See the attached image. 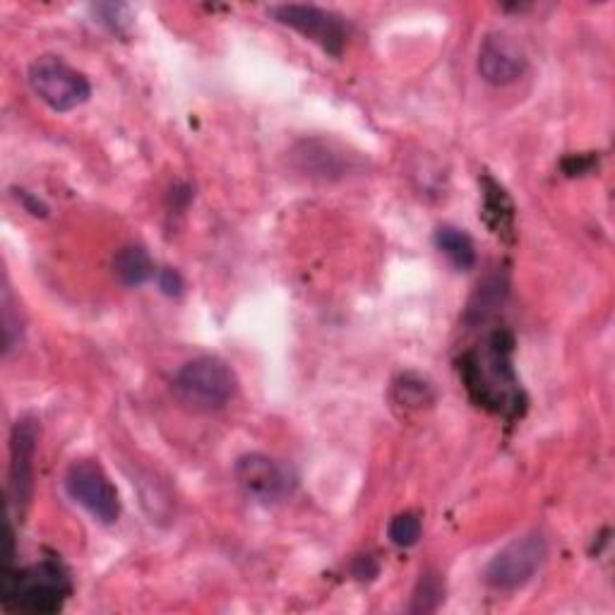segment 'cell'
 Returning <instances> with one entry per match:
<instances>
[{
	"label": "cell",
	"mask_w": 615,
	"mask_h": 615,
	"mask_svg": "<svg viewBox=\"0 0 615 615\" xmlns=\"http://www.w3.org/2000/svg\"><path fill=\"white\" fill-rule=\"evenodd\" d=\"M459 376L479 406L491 411L517 414L519 390L513 370V336L509 332H493L481 352L464 356Z\"/></svg>",
	"instance_id": "cell-1"
},
{
	"label": "cell",
	"mask_w": 615,
	"mask_h": 615,
	"mask_svg": "<svg viewBox=\"0 0 615 615\" xmlns=\"http://www.w3.org/2000/svg\"><path fill=\"white\" fill-rule=\"evenodd\" d=\"M0 594L5 611L51 615L65 606L67 596L73 594V582L61 563L41 561L15 570L5 567Z\"/></svg>",
	"instance_id": "cell-2"
},
{
	"label": "cell",
	"mask_w": 615,
	"mask_h": 615,
	"mask_svg": "<svg viewBox=\"0 0 615 615\" xmlns=\"http://www.w3.org/2000/svg\"><path fill=\"white\" fill-rule=\"evenodd\" d=\"M173 392L195 411H219L234 399L236 376L222 358L200 356L179 370Z\"/></svg>",
	"instance_id": "cell-3"
},
{
	"label": "cell",
	"mask_w": 615,
	"mask_h": 615,
	"mask_svg": "<svg viewBox=\"0 0 615 615\" xmlns=\"http://www.w3.org/2000/svg\"><path fill=\"white\" fill-rule=\"evenodd\" d=\"M27 79L34 95L58 113L83 107L91 95L89 79L67 65L61 56H39L29 65Z\"/></svg>",
	"instance_id": "cell-4"
},
{
	"label": "cell",
	"mask_w": 615,
	"mask_h": 615,
	"mask_svg": "<svg viewBox=\"0 0 615 615\" xmlns=\"http://www.w3.org/2000/svg\"><path fill=\"white\" fill-rule=\"evenodd\" d=\"M65 493L71 501L101 525H113L121 517V497L109 473L95 459H77L65 471Z\"/></svg>",
	"instance_id": "cell-5"
},
{
	"label": "cell",
	"mask_w": 615,
	"mask_h": 615,
	"mask_svg": "<svg viewBox=\"0 0 615 615\" xmlns=\"http://www.w3.org/2000/svg\"><path fill=\"white\" fill-rule=\"evenodd\" d=\"M545 555H549V543H545L543 533L529 531L493 555V561L485 567V582L501 591L525 587L545 563Z\"/></svg>",
	"instance_id": "cell-6"
},
{
	"label": "cell",
	"mask_w": 615,
	"mask_h": 615,
	"mask_svg": "<svg viewBox=\"0 0 615 615\" xmlns=\"http://www.w3.org/2000/svg\"><path fill=\"white\" fill-rule=\"evenodd\" d=\"M270 15L272 20L280 22V25L292 27L294 32L304 34L306 39L316 41L320 49L328 51L330 56H342L346 37H349L344 17L318 5H304V3L274 5L270 8Z\"/></svg>",
	"instance_id": "cell-7"
},
{
	"label": "cell",
	"mask_w": 615,
	"mask_h": 615,
	"mask_svg": "<svg viewBox=\"0 0 615 615\" xmlns=\"http://www.w3.org/2000/svg\"><path fill=\"white\" fill-rule=\"evenodd\" d=\"M39 428L32 416H22L10 433V507L20 517L25 515L34 493V457H37Z\"/></svg>",
	"instance_id": "cell-8"
},
{
	"label": "cell",
	"mask_w": 615,
	"mask_h": 615,
	"mask_svg": "<svg viewBox=\"0 0 615 615\" xmlns=\"http://www.w3.org/2000/svg\"><path fill=\"white\" fill-rule=\"evenodd\" d=\"M527 53L521 46L503 32H493L479 46L476 67L485 83L493 87H507L527 73Z\"/></svg>",
	"instance_id": "cell-9"
},
{
	"label": "cell",
	"mask_w": 615,
	"mask_h": 615,
	"mask_svg": "<svg viewBox=\"0 0 615 615\" xmlns=\"http://www.w3.org/2000/svg\"><path fill=\"white\" fill-rule=\"evenodd\" d=\"M234 479L243 493L260 503H276L288 493V476L276 459L262 452H248L234 464Z\"/></svg>",
	"instance_id": "cell-10"
},
{
	"label": "cell",
	"mask_w": 615,
	"mask_h": 615,
	"mask_svg": "<svg viewBox=\"0 0 615 615\" xmlns=\"http://www.w3.org/2000/svg\"><path fill=\"white\" fill-rule=\"evenodd\" d=\"M294 164L310 179L340 181L358 171L356 155H349L344 147L330 140H304L294 149Z\"/></svg>",
	"instance_id": "cell-11"
},
{
	"label": "cell",
	"mask_w": 615,
	"mask_h": 615,
	"mask_svg": "<svg viewBox=\"0 0 615 615\" xmlns=\"http://www.w3.org/2000/svg\"><path fill=\"white\" fill-rule=\"evenodd\" d=\"M483 222L495 236L513 238L515 229V205L507 190L491 176H483Z\"/></svg>",
	"instance_id": "cell-12"
},
{
	"label": "cell",
	"mask_w": 615,
	"mask_h": 615,
	"mask_svg": "<svg viewBox=\"0 0 615 615\" xmlns=\"http://www.w3.org/2000/svg\"><path fill=\"white\" fill-rule=\"evenodd\" d=\"M113 272L119 276L121 284L137 288L152 282L159 270L143 246H125L115 253Z\"/></svg>",
	"instance_id": "cell-13"
},
{
	"label": "cell",
	"mask_w": 615,
	"mask_h": 615,
	"mask_svg": "<svg viewBox=\"0 0 615 615\" xmlns=\"http://www.w3.org/2000/svg\"><path fill=\"white\" fill-rule=\"evenodd\" d=\"M435 248L445 255V258L457 267V270L467 272L476 265V248L473 241L464 229H457L452 224H443L435 229Z\"/></svg>",
	"instance_id": "cell-14"
},
{
	"label": "cell",
	"mask_w": 615,
	"mask_h": 615,
	"mask_svg": "<svg viewBox=\"0 0 615 615\" xmlns=\"http://www.w3.org/2000/svg\"><path fill=\"white\" fill-rule=\"evenodd\" d=\"M392 402L406 411H419L435 402V390L431 382L416 373H404L392 385Z\"/></svg>",
	"instance_id": "cell-15"
},
{
	"label": "cell",
	"mask_w": 615,
	"mask_h": 615,
	"mask_svg": "<svg viewBox=\"0 0 615 615\" xmlns=\"http://www.w3.org/2000/svg\"><path fill=\"white\" fill-rule=\"evenodd\" d=\"M505 296H507V280H505V274H491L489 280L479 284V288H476L473 298L469 300L467 320H471V322L485 320L495 308H501Z\"/></svg>",
	"instance_id": "cell-16"
},
{
	"label": "cell",
	"mask_w": 615,
	"mask_h": 615,
	"mask_svg": "<svg viewBox=\"0 0 615 615\" xmlns=\"http://www.w3.org/2000/svg\"><path fill=\"white\" fill-rule=\"evenodd\" d=\"M445 599V585L440 579L438 573L426 570L421 573L419 582H416V589L411 594V613H433L440 603Z\"/></svg>",
	"instance_id": "cell-17"
},
{
	"label": "cell",
	"mask_w": 615,
	"mask_h": 615,
	"mask_svg": "<svg viewBox=\"0 0 615 615\" xmlns=\"http://www.w3.org/2000/svg\"><path fill=\"white\" fill-rule=\"evenodd\" d=\"M421 519L416 517L414 513H402L390 521L388 527V537L394 545H399V549H411V545L419 543L421 539Z\"/></svg>",
	"instance_id": "cell-18"
},
{
	"label": "cell",
	"mask_w": 615,
	"mask_h": 615,
	"mask_svg": "<svg viewBox=\"0 0 615 615\" xmlns=\"http://www.w3.org/2000/svg\"><path fill=\"white\" fill-rule=\"evenodd\" d=\"M15 298L10 294V286H3V344L5 354L15 349V344L22 340V322L20 312L15 316Z\"/></svg>",
	"instance_id": "cell-19"
},
{
	"label": "cell",
	"mask_w": 615,
	"mask_h": 615,
	"mask_svg": "<svg viewBox=\"0 0 615 615\" xmlns=\"http://www.w3.org/2000/svg\"><path fill=\"white\" fill-rule=\"evenodd\" d=\"M95 15L99 17V25L107 27L113 34H127V27H131V10L127 5H113V3H99L91 8Z\"/></svg>",
	"instance_id": "cell-20"
},
{
	"label": "cell",
	"mask_w": 615,
	"mask_h": 615,
	"mask_svg": "<svg viewBox=\"0 0 615 615\" xmlns=\"http://www.w3.org/2000/svg\"><path fill=\"white\" fill-rule=\"evenodd\" d=\"M157 282H159V288L164 292L167 296H181L183 294V280H181V274L176 270H171V267H164V270H159L157 272Z\"/></svg>",
	"instance_id": "cell-21"
},
{
	"label": "cell",
	"mask_w": 615,
	"mask_h": 615,
	"mask_svg": "<svg viewBox=\"0 0 615 615\" xmlns=\"http://www.w3.org/2000/svg\"><path fill=\"white\" fill-rule=\"evenodd\" d=\"M15 197L22 202V207H25V210H27L29 214H34V217H46V212H49V207H46L37 195H32V193H27V190L17 188V190H15Z\"/></svg>",
	"instance_id": "cell-22"
},
{
	"label": "cell",
	"mask_w": 615,
	"mask_h": 615,
	"mask_svg": "<svg viewBox=\"0 0 615 615\" xmlns=\"http://www.w3.org/2000/svg\"><path fill=\"white\" fill-rule=\"evenodd\" d=\"M354 575L358 579H373L378 575V563L370 558V555H361L354 565Z\"/></svg>",
	"instance_id": "cell-23"
}]
</instances>
